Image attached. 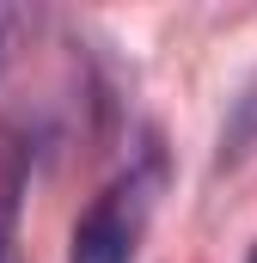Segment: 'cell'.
Here are the masks:
<instances>
[{
	"instance_id": "obj_1",
	"label": "cell",
	"mask_w": 257,
	"mask_h": 263,
	"mask_svg": "<svg viewBox=\"0 0 257 263\" xmlns=\"http://www.w3.org/2000/svg\"><path fill=\"white\" fill-rule=\"evenodd\" d=\"M147 208H153V172H123L117 184H104L92 208L74 220L67 263H135Z\"/></svg>"
},
{
	"instance_id": "obj_2",
	"label": "cell",
	"mask_w": 257,
	"mask_h": 263,
	"mask_svg": "<svg viewBox=\"0 0 257 263\" xmlns=\"http://www.w3.org/2000/svg\"><path fill=\"white\" fill-rule=\"evenodd\" d=\"M19 25H25V18H19L12 6H0V73H6V62H12V43H19Z\"/></svg>"
},
{
	"instance_id": "obj_3",
	"label": "cell",
	"mask_w": 257,
	"mask_h": 263,
	"mask_svg": "<svg viewBox=\"0 0 257 263\" xmlns=\"http://www.w3.org/2000/svg\"><path fill=\"white\" fill-rule=\"evenodd\" d=\"M251 263H257V245H251Z\"/></svg>"
}]
</instances>
